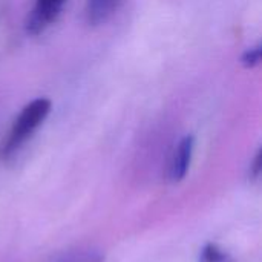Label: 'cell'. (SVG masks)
Wrapping results in <instances>:
<instances>
[{"label": "cell", "instance_id": "3", "mask_svg": "<svg viewBox=\"0 0 262 262\" xmlns=\"http://www.w3.org/2000/svg\"><path fill=\"white\" fill-rule=\"evenodd\" d=\"M193 149H195V138L192 135L183 137L177 144L169 164V180L172 183H180L186 178L192 163Z\"/></svg>", "mask_w": 262, "mask_h": 262}, {"label": "cell", "instance_id": "8", "mask_svg": "<svg viewBox=\"0 0 262 262\" xmlns=\"http://www.w3.org/2000/svg\"><path fill=\"white\" fill-rule=\"evenodd\" d=\"M259 170H261V152L256 154L255 161H253V167H252V172H253V177H255V178L259 175Z\"/></svg>", "mask_w": 262, "mask_h": 262}, {"label": "cell", "instance_id": "1", "mask_svg": "<svg viewBox=\"0 0 262 262\" xmlns=\"http://www.w3.org/2000/svg\"><path fill=\"white\" fill-rule=\"evenodd\" d=\"M52 103L48 97H38L28 103L20 114L15 117L8 137L2 146V154L5 157L12 155L15 150H18L32 135L34 132L45 123L51 112Z\"/></svg>", "mask_w": 262, "mask_h": 262}, {"label": "cell", "instance_id": "6", "mask_svg": "<svg viewBox=\"0 0 262 262\" xmlns=\"http://www.w3.org/2000/svg\"><path fill=\"white\" fill-rule=\"evenodd\" d=\"M57 262H103L101 256L95 252L91 250H80V252H72L60 258Z\"/></svg>", "mask_w": 262, "mask_h": 262}, {"label": "cell", "instance_id": "4", "mask_svg": "<svg viewBox=\"0 0 262 262\" xmlns=\"http://www.w3.org/2000/svg\"><path fill=\"white\" fill-rule=\"evenodd\" d=\"M124 0H86L84 17L91 26H100L109 21Z\"/></svg>", "mask_w": 262, "mask_h": 262}, {"label": "cell", "instance_id": "5", "mask_svg": "<svg viewBox=\"0 0 262 262\" xmlns=\"http://www.w3.org/2000/svg\"><path fill=\"white\" fill-rule=\"evenodd\" d=\"M200 262H232V258L220 246L207 244L200 253Z\"/></svg>", "mask_w": 262, "mask_h": 262}, {"label": "cell", "instance_id": "2", "mask_svg": "<svg viewBox=\"0 0 262 262\" xmlns=\"http://www.w3.org/2000/svg\"><path fill=\"white\" fill-rule=\"evenodd\" d=\"M66 0H35L28 14L25 29L29 35H38L46 31L60 15Z\"/></svg>", "mask_w": 262, "mask_h": 262}, {"label": "cell", "instance_id": "7", "mask_svg": "<svg viewBox=\"0 0 262 262\" xmlns=\"http://www.w3.org/2000/svg\"><path fill=\"white\" fill-rule=\"evenodd\" d=\"M241 63L247 68V69H253L261 63V46H252L249 48L243 55H241Z\"/></svg>", "mask_w": 262, "mask_h": 262}]
</instances>
